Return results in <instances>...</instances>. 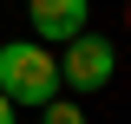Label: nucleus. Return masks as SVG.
<instances>
[{"label": "nucleus", "mask_w": 131, "mask_h": 124, "mask_svg": "<svg viewBox=\"0 0 131 124\" xmlns=\"http://www.w3.org/2000/svg\"><path fill=\"white\" fill-rule=\"evenodd\" d=\"M0 92L13 98V111L20 105H52L59 98V59H52L39 39H7L0 46Z\"/></svg>", "instance_id": "1"}, {"label": "nucleus", "mask_w": 131, "mask_h": 124, "mask_svg": "<svg viewBox=\"0 0 131 124\" xmlns=\"http://www.w3.org/2000/svg\"><path fill=\"white\" fill-rule=\"evenodd\" d=\"M118 72V52L112 39H98V33H79V39H66V59H59V85L72 92H105Z\"/></svg>", "instance_id": "2"}, {"label": "nucleus", "mask_w": 131, "mask_h": 124, "mask_svg": "<svg viewBox=\"0 0 131 124\" xmlns=\"http://www.w3.org/2000/svg\"><path fill=\"white\" fill-rule=\"evenodd\" d=\"M26 20L39 39H79L92 33V0H26Z\"/></svg>", "instance_id": "3"}, {"label": "nucleus", "mask_w": 131, "mask_h": 124, "mask_svg": "<svg viewBox=\"0 0 131 124\" xmlns=\"http://www.w3.org/2000/svg\"><path fill=\"white\" fill-rule=\"evenodd\" d=\"M39 124H85V111L72 98H52V105H39Z\"/></svg>", "instance_id": "4"}, {"label": "nucleus", "mask_w": 131, "mask_h": 124, "mask_svg": "<svg viewBox=\"0 0 131 124\" xmlns=\"http://www.w3.org/2000/svg\"><path fill=\"white\" fill-rule=\"evenodd\" d=\"M13 118H20V111H13V98L0 92V124H13Z\"/></svg>", "instance_id": "5"}]
</instances>
